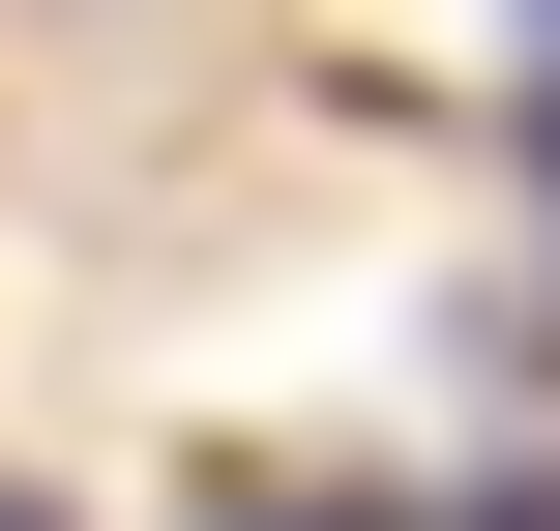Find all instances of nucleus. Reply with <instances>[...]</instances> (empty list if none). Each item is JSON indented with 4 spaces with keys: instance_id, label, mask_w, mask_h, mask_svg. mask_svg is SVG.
Returning <instances> with one entry per match:
<instances>
[{
    "instance_id": "obj_1",
    "label": "nucleus",
    "mask_w": 560,
    "mask_h": 531,
    "mask_svg": "<svg viewBox=\"0 0 560 531\" xmlns=\"http://www.w3.org/2000/svg\"><path fill=\"white\" fill-rule=\"evenodd\" d=\"M236 531H384V503H236Z\"/></svg>"
},
{
    "instance_id": "obj_2",
    "label": "nucleus",
    "mask_w": 560,
    "mask_h": 531,
    "mask_svg": "<svg viewBox=\"0 0 560 531\" xmlns=\"http://www.w3.org/2000/svg\"><path fill=\"white\" fill-rule=\"evenodd\" d=\"M0 531H59V503H0Z\"/></svg>"
},
{
    "instance_id": "obj_3",
    "label": "nucleus",
    "mask_w": 560,
    "mask_h": 531,
    "mask_svg": "<svg viewBox=\"0 0 560 531\" xmlns=\"http://www.w3.org/2000/svg\"><path fill=\"white\" fill-rule=\"evenodd\" d=\"M502 531H532V503H502Z\"/></svg>"
},
{
    "instance_id": "obj_4",
    "label": "nucleus",
    "mask_w": 560,
    "mask_h": 531,
    "mask_svg": "<svg viewBox=\"0 0 560 531\" xmlns=\"http://www.w3.org/2000/svg\"><path fill=\"white\" fill-rule=\"evenodd\" d=\"M532 30H560V0H532Z\"/></svg>"
}]
</instances>
